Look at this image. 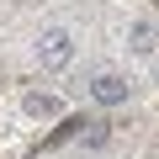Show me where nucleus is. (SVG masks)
<instances>
[{"label":"nucleus","mask_w":159,"mask_h":159,"mask_svg":"<svg viewBox=\"0 0 159 159\" xmlns=\"http://www.w3.org/2000/svg\"><path fill=\"white\" fill-rule=\"evenodd\" d=\"M69 58H74V37H69L64 27H48V32L37 37V64H43V69H64Z\"/></svg>","instance_id":"1"},{"label":"nucleus","mask_w":159,"mask_h":159,"mask_svg":"<svg viewBox=\"0 0 159 159\" xmlns=\"http://www.w3.org/2000/svg\"><path fill=\"white\" fill-rule=\"evenodd\" d=\"M90 101H101V106H122V101H127V80H122L117 69L90 74Z\"/></svg>","instance_id":"2"},{"label":"nucleus","mask_w":159,"mask_h":159,"mask_svg":"<svg viewBox=\"0 0 159 159\" xmlns=\"http://www.w3.org/2000/svg\"><path fill=\"white\" fill-rule=\"evenodd\" d=\"M21 111H27V117L53 122V117H64V101H58V96H48V90H27V96H21Z\"/></svg>","instance_id":"3"},{"label":"nucleus","mask_w":159,"mask_h":159,"mask_svg":"<svg viewBox=\"0 0 159 159\" xmlns=\"http://www.w3.org/2000/svg\"><path fill=\"white\" fill-rule=\"evenodd\" d=\"M127 43H133V53H138V58H148V53L159 48V27H154V21H133Z\"/></svg>","instance_id":"4"},{"label":"nucleus","mask_w":159,"mask_h":159,"mask_svg":"<svg viewBox=\"0 0 159 159\" xmlns=\"http://www.w3.org/2000/svg\"><path fill=\"white\" fill-rule=\"evenodd\" d=\"M106 138H111V133H106V122H90V133H85V143H90V148H101Z\"/></svg>","instance_id":"5"}]
</instances>
